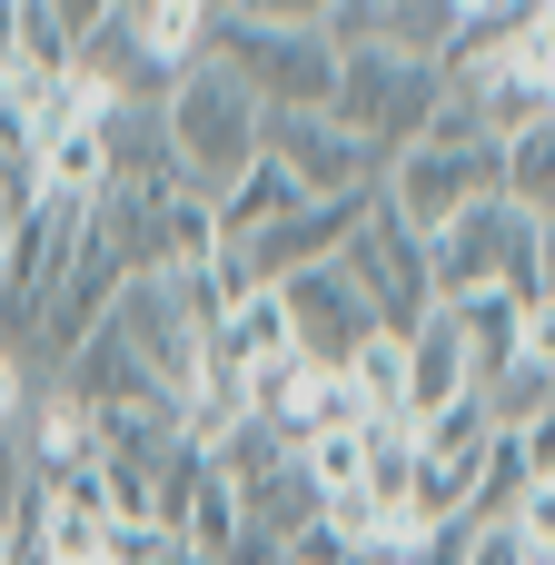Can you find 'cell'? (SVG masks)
<instances>
[{"mask_svg": "<svg viewBox=\"0 0 555 565\" xmlns=\"http://www.w3.org/2000/svg\"><path fill=\"white\" fill-rule=\"evenodd\" d=\"M209 70H228L268 119H328L338 40L318 0H209Z\"/></svg>", "mask_w": 555, "mask_h": 565, "instance_id": "cell-1", "label": "cell"}, {"mask_svg": "<svg viewBox=\"0 0 555 565\" xmlns=\"http://www.w3.org/2000/svg\"><path fill=\"white\" fill-rule=\"evenodd\" d=\"M258 159H268V109L228 70H189L169 89V169H179V199L218 209Z\"/></svg>", "mask_w": 555, "mask_h": 565, "instance_id": "cell-2", "label": "cell"}, {"mask_svg": "<svg viewBox=\"0 0 555 565\" xmlns=\"http://www.w3.org/2000/svg\"><path fill=\"white\" fill-rule=\"evenodd\" d=\"M427 278H437V308H457V298H536L546 238L506 199H487V209H467L457 228L427 238Z\"/></svg>", "mask_w": 555, "mask_h": 565, "instance_id": "cell-3", "label": "cell"}, {"mask_svg": "<svg viewBox=\"0 0 555 565\" xmlns=\"http://www.w3.org/2000/svg\"><path fill=\"white\" fill-rule=\"evenodd\" d=\"M437 99H447V79H437L427 60H387V50H348V60H338V89H328V119H338V129H348L357 149L397 159V149H417V139H427Z\"/></svg>", "mask_w": 555, "mask_h": 565, "instance_id": "cell-4", "label": "cell"}, {"mask_svg": "<svg viewBox=\"0 0 555 565\" xmlns=\"http://www.w3.org/2000/svg\"><path fill=\"white\" fill-rule=\"evenodd\" d=\"M487 199H497V139H417V149H397L387 179H377V209H387L397 228H417V238L457 228V218L487 209Z\"/></svg>", "mask_w": 555, "mask_h": 565, "instance_id": "cell-5", "label": "cell"}, {"mask_svg": "<svg viewBox=\"0 0 555 565\" xmlns=\"http://www.w3.org/2000/svg\"><path fill=\"white\" fill-rule=\"evenodd\" d=\"M497 437H506V427L487 417V397H457L447 417L407 427V536H417V526H467V497H477Z\"/></svg>", "mask_w": 555, "mask_h": 565, "instance_id": "cell-6", "label": "cell"}, {"mask_svg": "<svg viewBox=\"0 0 555 565\" xmlns=\"http://www.w3.org/2000/svg\"><path fill=\"white\" fill-rule=\"evenodd\" d=\"M338 278L367 298V318H377V338H417L427 318H437V278H427V238L417 228H397L377 199H367V218L348 228V248H338Z\"/></svg>", "mask_w": 555, "mask_h": 565, "instance_id": "cell-7", "label": "cell"}, {"mask_svg": "<svg viewBox=\"0 0 555 565\" xmlns=\"http://www.w3.org/2000/svg\"><path fill=\"white\" fill-rule=\"evenodd\" d=\"M268 159L288 169V189L298 199H377V179H387V159L377 149H357L338 119H268Z\"/></svg>", "mask_w": 555, "mask_h": 565, "instance_id": "cell-8", "label": "cell"}, {"mask_svg": "<svg viewBox=\"0 0 555 565\" xmlns=\"http://www.w3.org/2000/svg\"><path fill=\"white\" fill-rule=\"evenodd\" d=\"M278 308H288V348H298L308 367H328V377L377 338V318H367V298L338 278V258H328V268H308V278H288V288H278Z\"/></svg>", "mask_w": 555, "mask_h": 565, "instance_id": "cell-9", "label": "cell"}, {"mask_svg": "<svg viewBox=\"0 0 555 565\" xmlns=\"http://www.w3.org/2000/svg\"><path fill=\"white\" fill-rule=\"evenodd\" d=\"M119 30H129V50L159 89L209 70V0H119Z\"/></svg>", "mask_w": 555, "mask_h": 565, "instance_id": "cell-10", "label": "cell"}, {"mask_svg": "<svg viewBox=\"0 0 555 565\" xmlns=\"http://www.w3.org/2000/svg\"><path fill=\"white\" fill-rule=\"evenodd\" d=\"M278 358H298V348H288V308H278V288H248V298L218 308V328H209V367H199V377L248 387V377H268Z\"/></svg>", "mask_w": 555, "mask_h": 565, "instance_id": "cell-11", "label": "cell"}, {"mask_svg": "<svg viewBox=\"0 0 555 565\" xmlns=\"http://www.w3.org/2000/svg\"><path fill=\"white\" fill-rule=\"evenodd\" d=\"M20 467H30V487H79V477H99V417L70 407L60 387L30 397V417H20Z\"/></svg>", "mask_w": 555, "mask_h": 565, "instance_id": "cell-12", "label": "cell"}, {"mask_svg": "<svg viewBox=\"0 0 555 565\" xmlns=\"http://www.w3.org/2000/svg\"><path fill=\"white\" fill-rule=\"evenodd\" d=\"M89 30H99V0H10V70L70 79V60H79Z\"/></svg>", "mask_w": 555, "mask_h": 565, "instance_id": "cell-13", "label": "cell"}, {"mask_svg": "<svg viewBox=\"0 0 555 565\" xmlns=\"http://www.w3.org/2000/svg\"><path fill=\"white\" fill-rule=\"evenodd\" d=\"M457 397H467V338H457V318L437 308V318L407 338V427L447 417Z\"/></svg>", "mask_w": 555, "mask_h": 565, "instance_id": "cell-14", "label": "cell"}, {"mask_svg": "<svg viewBox=\"0 0 555 565\" xmlns=\"http://www.w3.org/2000/svg\"><path fill=\"white\" fill-rule=\"evenodd\" d=\"M506 447H516V477H526V497H516V536L555 565V407H536L526 427H506Z\"/></svg>", "mask_w": 555, "mask_h": 565, "instance_id": "cell-15", "label": "cell"}, {"mask_svg": "<svg viewBox=\"0 0 555 565\" xmlns=\"http://www.w3.org/2000/svg\"><path fill=\"white\" fill-rule=\"evenodd\" d=\"M318 397H328V367L278 358L268 377H248V427H268L278 447H308L318 437Z\"/></svg>", "mask_w": 555, "mask_h": 565, "instance_id": "cell-16", "label": "cell"}, {"mask_svg": "<svg viewBox=\"0 0 555 565\" xmlns=\"http://www.w3.org/2000/svg\"><path fill=\"white\" fill-rule=\"evenodd\" d=\"M497 199H506L536 238H555V119L516 129V139L497 149Z\"/></svg>", "mask_w": 555, "mask_h": 565, "instance_id": "cell-17", "label": "cell"}, {"mask_svg": "<svg viewBox=\"0 0 555 565\" xmlns=\"http://www.w3.org/2000/svg\"><path fill=\"white\" fill-rule=\"evenodd\" d=\"M288 209H308V199L288 189V169H278V159H258V169H248V179H238L209 218H218V248H248V238H268Z\"/></svg>", "mask_w": 555, "mask_h": 565, "instance_id": "cell-18", "label": "cell"}, {"mask_svg": "<svg viewBox=\"0 0 555 565\" xmlns=\"http://www.w3.org/2000/svg\"><path fill=\"white\" fill-rule=\"evenodd\" d=\"M467 565H546V556H536L516 526H477V536H467Z\"/></svg>", "mask_w": 555, "mask_h": 565, "instance_id": "cell-19", "label": "cell"}, {"mask_svg": "<svg viewBox=\"0 0 555 565\" xmlns=\"http://www.w3.org/2000/svg\"><path fill=\"white\" fill-rule=\"evenodd\" d=\"M139 565H209V556H189V546H169V536H149V546H139Z\"/></svg>", "mask_w": 555, "mask_h": 565, "instance_id": "cell-20", "label": "cell"}, {"mask_svg": "<svg viewBox=\"0 0 555 565\" xmlns=\"http://www.w3.org/2000/svg\"><path fill=\"white\" fill-rule=\"evenodd\" d=\"M0 258H10V209H0Z\"/></svg>", "mask_w": 555, "mask_h": 565, "instance_id": "cell-21", "label": "cell"}]
</instances>
